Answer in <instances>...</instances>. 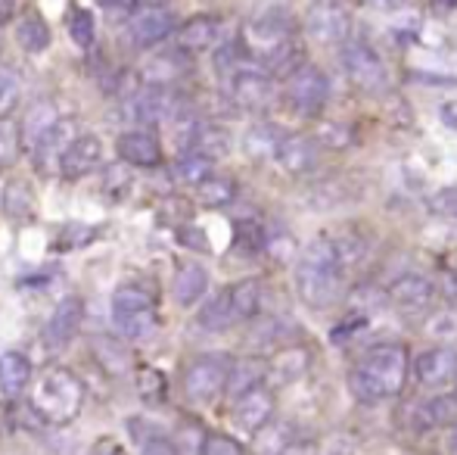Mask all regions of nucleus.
I'll return each mask as SVG.
<instances>
[{
	"instance_id": "1",
	"label": "nucleus",
	"mask_w": 457,
	"mask_h": 455,
	"mask_svg": "<svg viewBox=\"0 0 457 455\" xmlns=\"http://www.w3.org/2000/svg\"><path fill=\"white\" fill-rule=\"evenodd\" d=\"M295 291L312 309H330L343 299L345 265L333 237H314L295 262Z\"/></svg>"
},
{
	"instance_id": "2",
	"label": "nucleus",
	"mask_w": 457,
	"mask_h": 455,
	"mask_svg": "<svg viewBox=\"0 0 457 455\" xmlns=\"http://www.w3.org/2000/svg\"><path fill=\"white\" fill-rule=\"evenodd\" d=\"M411 371V356L404 343H379L367 350L352 368L349 390L358 402H383L404 390Z\"/></svg>"
},
{
	"instance_id": "3",
	"label": "nucleus",
	"mask_w": 457,
	"mask_h": 455,
	"mask_svg": "<svg viewBox=\"0 0 457 455\" xmlns=\"http://www.w3.org/2000/svg\"><path fill=\"white\" fill-rule=\"evenodd\" d=\"M81 406H85V381L62 365L44 371L31 390V409L44 425L66 427L69 421L79 418Z\"/></svg>"
},
{
	"instance_id": "4",
	"label": "nucleus",
	"mask_w": 457,
	"mask_h": 455,
	"mask_svg": "<svg viewBox=\"0 0 457 455\" xmlns=\"http://www.w3.org/2000/svg\"><path fill=\"white\" fill-rule=\"evenodd\" d=\"M230 368H234V358L224 356V352H205V356H196L184 371L187 400L196 402V406L215 402L221 393H228Z\"/></svg>"
},
{
	"instance_id": "5",
	"label": "nucleus",
	"mask_w": 457,
	"mask_h": 455,
	"mask_svg": "<svg viewBox=\"0 0 457 455\" xmlns=\"http://www.w3.org/2000/svg\"><path fill=\"white\" fill-rule=\"evenodd\" d=\"M283 97L293 106L295 115H314L324 113L327 100H330V79L324 75V69H318L314 63H302L299 69L287 75V85H283Z\"/></svg>"
},
{
	"instance_id": "6",
	"label": "nucleus",
	"mask_w": 457,
	"mask_h": 455,
	"mask_svg": "<svg viewBox=\"0 0 457 455\" xmlns=\"http://www.w3.org/2000/svg\"><path fill=\"white\" fill-rule=\"evenodd\" d=\"M343 69H345V79L364 94H383L389 88V69H386L383 56L370 47L361 38H349L343 44Z\"/></svg>"
},
{
	"instance_id": "7",
	"label": "nucleus",
	"mask_w": 457,
	"mask_h": 455,
	"mask_svg": "<svg viewBox=\"0 0 457 455\" xmlns=\"http://www.w3.org/2000/svg\"><path fill=\"white\" fill-rule=\"evenodd\" d=\"M305 31L314 44H345L352 35V16L339 0H314L305 13Z\"/></svg>"
},
{
	"instance_id": "8",
	"label": "nucleus",
	"mask_w": 457,
	"mask_h": 455,
	"mask_svg": "<svg viewBox=\"0 0 457 455\" xmlns=\"http://www.w3.org/2000/svg\"><path fill=\"white\" fill-rule=\"evenodd\" d=\"M289 41H293V19L287 10H268L246 25V47L259 54L262 63L280 47H287Z\"/></svg>"
},
{
	"instance_id": "9",
	"label": "nucleus",
	"mask_w": 457,
	"mask_h": 455,
	"mask_svg": "<svg viewBox=\"0 0 457 455\" xmlns=\"http://www.w3.org/2000/svg\"><path fill=\"white\" fill-rule=\"evenodd\" d=\"M230 97H234L237 106L249 113H265L268 106L274 104L277 88L268 72H259V69H240L230 79Z\"/></svg>"
},
{
	"instance_id": "10",
	"label": "nucleus",
	"mask_w": 457,
	"mask_h": 455,
	"mask_svg": "<svg viewBox=\"0 0 457 455\" xmlns=\"http://www.w3.org/2000/svg\"><path fill=\"white\" fill-rule=\"evenodd\" d=\"M274 409H277L274 390L265 387V383H259V387H253L249 393H243L234 400V425L246 434H259L271 425Z\"/></svg>"
},
{
	"instance_id": "11",
	"label": "nucleus",
	"mask_w": 457,
	"mask_h": 455,
	"mask_svg": "<svg viewBox=\"0 0 457 455\" xmlns=\"http://www.w3.org/2000/svg\"><path fill=\"white\" fill-rule=\"evenodd\" d=\"M414 377L417 383L429 390L448 387L452 381H457V350L454 346H429L420 356L414 358Z\"/></svg>"
},
{
	"instance_id": "12",
	"label": "nucleus",
	"mask_w": 457,
	"mask_h": 455,
	"mask_svg": "<svg viewBox=\"0 0 457 455\" xmlns=\"http://www.w3.org/2000/svg\"><path fill=\"white\" fill-rule=\"evenodd\" d=\"M392 309H398L402 316H417V312H427L436 299V284L423 274H402L395 284L386 291Z\"/></svg>"
},
{
	"instance_id": "13",
	"label": "nucleus",
	"mask_w": 457,
	"mask_h": 455,
	"mask_svg": "<svg viewBox=\"0 0 457 455\" xmlns=\"http://www.w3.org/2000/svg\"><path fill=\"white\" fill-rule=\"evenodd\" d=\"M175 13L162 4L140 6L131 16V38L137 47H153V44L165 41L169 35H175Z\"/></svg>"
},
{
	"instance_id": "14",
	"label": "nucleus",
	"mask_w": 457,
	"mask_h": 455,
	"mask_svg": "<svg viewBox=\"0 0 457 455\" xmlns=\"http://www.w3.org/2000/svg\"><path fill=\"white\" fill-rule=\"evenodd\" d=\"M81 322H85V303L79 297H66L50 316L47 328H44V343L50 350H62L75 341V334L81 331Z\"/></svg>"
},
{
	"instance_id": "15",
	"label": "nucleus",
	"mask_w": 457,
	"mask_h": 455,
	"mask_svg": "<svg viewBox=\"0 0 457 455\" xmlns=\"http://www.w3.org/2000/svg\"><path fill=\"white\" fill-rule=\"evenodd\" d=\"M320 156V140L312 134H283L280 150H277V163L289 175H305L318 165Z\"/></svg>"
},
{
	"instance_id": "16",
	"label": "nucleus",
	"mask_w": 457,
	"mask_h": 455,
	"mask_svg": "<svg viewBox=\"0 0 457 455\" xmlns=\"http://www.w3.org/2000/svg\"><path fill=\"white\" fill-rule=\"evenodd\" d=\"M100 163H103L100 138H96V134H79V138L72 140V147L66 150V156H62L60 172L69 181H79V178L91 175Z\"/></svg>"
},
{
	"instance_id": "17",
	"label": "nucleus",
	"mask_w": 457,
	"mask_h": 455,
	"mask_svg": "<svg viewBox=\"0 0 457 455\" xmlns=\"http://www.w3.org/2000/svg\"><path fill=\"white\" fill-rule=\"evenodd\" d=\"M190 72V60H187V50H162V54L150 56L146 66L140 69V79L150 88H171L175 81H181Z\"/></svg>"
},
{
	"instance_id": "18",
	"label": "nucleus",
	"mask_w": 457,
	"mask_h": 455,
	"mask_svg": "<svg viewBox=\"0 0 457 455\" xmlns=\"http://www.w3.org/2000/svg\"><path fill=\"white\" fill-rule=\"evenodd\" d=\"M115 153H119L121 163L140 165V169H153V165L162 163V147L153 138L150 131H125L115 140Z\"/></svg>"
},
{
	"instance_id": "19",
	"label": "nucleus",
	"mask_w": 457,
	"mask_h": 455,
	"mask_svg": "<svg viewBox=\"0 0 457 455\" xmlns=\"http://www.w3.org/2000/svg\"><path fill=\"white\" fill-rule=\"evenodd\" d=\"M457 421V393H439L429 400L417 402L411 409V425L414 431H436V427H448Z\"/></svg>"
},
{
	"instance_id": "20",
	"label": "nucleus",
	"mask_w": 457,
	"mask_h": 455,
	"mask_svg": "<svg viewBox=\"0 0 457 455\" xmlns=\"http://www.w3.org/2000/svg\"><path fill=\"white\" fill-rule=\"evenodd\" d=\"M308 365H312V352L305 350V346H280V350L274 352L271 358H268V375L265 381L268 383H293L299 381L302 375L308 371Z\"/></svg>"
},
{
	"instance_id": "21",
	"label": "nucleus",
	"mask_w": 457,
	"mask_h": 455,
	"mask_svg": "<svg viewBox=\"0 0 457 455\" xmlns=\"http://www.w3.org/2000/svg\"><path fill=\"white\" fill-rule=\"evenodd\" d=\"M218 38H221V19L218 16H193L175 31L178 47L187 50V54L212 50L218 44Z\"/></svg>"
},
{
	"instance_id": "22",
	"label": "nucleus",
	"mask_w": 457,
	"mask_h": 455,
	"mask_svg": "<svg viewBox=\"0 0 457 455\" xmlns=\"http://www.w3.org/2000/svg\"><path fill=\"white\" fill-rule=\"evenodd\" d=\"M72 140H75V122L62 119L60 125H56L54 131H50L47 138L31 150L35 153V165L41 172H50L54 165H60L62 156H66V150L72 147Z\"/></svg>"
},
{
	"instance_id": "23",
	"label": "nucleus",
	"mask_w": 457,
	"mask_h": 455,
	"mask_svg": "<svg viewBox=\"0 0 457 455\" xmlns=\"http://www.w3.org/2000/svg\"><path fill=\"white\" fill-rule=\"evenodd\" d=\"M205 291H209V272L196 262H184L175 272V281H171V293H175L178 306L190 309L205 297Z\"/></svg>"
},
{
	"instance_id": "24",
	"label": "nucleus",
	"mask_w": 457,
	"mask_h": 455,
	"mask_svg": "<svg viewBox=\"0 0 457 455\" xmlns=\"http://www.w3.org/2000/svg\"><path fill=\"white\" fill-rule=\"evenodd\" d=\"M60 122H62L60 113H56V106L50 104V100H37V104L25 113V119L19 122V128H22V144L29 147V150H35Z\"/></svg>"
},
{
	"instance_id": "25",
	"label": "nucleus",
	"mask_w": 457,
	"mask_h": 455,
	"mask_svg": "<svg viewBox=\"0 0 457 455\" xmlns=\"http://www.w3.org/2000/svg\"><path fill=\"white\" fill-rule=\"evenodd\" d=\"M228 297L230 306H234L237 322H253L262 309V299H265V287H262L259 278H243L228 287Z\"/></svg>"
},
{
	"instance_id": "26",
	"label": "nucleus",
	"mask_w": 457,
	"mask_h": 455,
	"mask_svg": "<svg viewBox=\"0 0 457 455\" xmlns=\"http://www.w3.org/2000/svg\"><path fill=\"white\" fill-rule=\"evenodd\" d=\"M31 381V358L25 352H4L0 356V390L6 396H19Z\"/></svg>"
},
{
	"instance_id": "27",
	"label": "nucleus",
	"mask_w": 457,
	"mask_h": 455,
	"mask_svg": "<svg viewBox=\"0 0 457 455\" xmlns=\"http://www.w3.org/2000/svg\"><path fill=\"white\" fill-rule=\"evenodd\" d=\"M265 375H268V362H262V358H234V368H230L228 377V393L237 400V396L265 383Z\"/></svg>"
},
{
	"instance_id": "28",
	"label": "nucleus",
	"mask_w": 457,
	"mask_h": 455,
	"mask_svg": "<svg viewBox=\"0 0 457 455\" xmlns=\"http://www.w3.org/2000/svg\"><path fill=\"white\" fill-rule=\"evenodd\" d=\"M16 41L25 54H44L50 47V41H54V35H50V25L37 13H29V16H22L16 22Z\"/></svg>"
},
{
	"instance_id": "29",
	"label": "nucleus",
	"mask_w": 457,
	"mask_h": 455,
	"mask_svg": "<svg viewBox=\"0 0 457 455\" xmlns=\"http://www.w3.org/2000/svg\"><path fill=\"white\" fill-rule=\"evenodd\" d=\"M112 324L121 341H146L159 328L156 309L150 312H112Z\"/></svg>"
},
{
	"instance_id": "30",
	"label": "nucleus",
	"mask_w": 457,
	"mask_h": 455,
	"mask_svg": "<svg viewBox=\"0 0 457 455\" xmlns=\"http://www.w3.org/2000/svg\"><path fill=\"white\" fill-rule=\"evenodd\" d=\"M199 324H203L205 331H215V334L218 331H228V328H234V324H240L234 316V306H230L228 287L199 309Z\"/></svg>"
},
{
	"instance_id": "31",
	"label": "nucleus",
	"mask_w": 457,
	"mask_h": 455,
	"mask_svg": "<svg viewBox=\"0 0 457 455\" xmlns=\"http://www.w3.org/2000/svg\"><path fill=\"white\" fill-rule=\"evenodd\" d=\"M234 197H237V181L234 178H224V175L205 178V181L196 188V200L203 203L205 209L228 206V203H234Z\"/></svg>"
},
{
	"instance_id": "32",
	"label": "nucleus",
	"mask_w": 457,
	"mask_h": 455,
	"mask_svg": "<svg viewBox=\"0 0 457 455\" xmlns=\"http://www.w3.org/2000/svg\"><path fill=\"white\" fill-rule=\"evenodd\" d=\"M94 346V356L109 375H125L128 365H131V352H128L125 343H119L115 337H96L91 343Z\"/></svg>"
},
{
	"instance_id": "33",
	"label": "nucleus",
	"mask_w": 457,
	"mask_h": 455,
	"mask_svg": "<svg viewBox=\"0 0 457 455\" xmlns=\"http://www.w3.org/2000/svg\"><path fill=\"white\" fill-rule=\"evenodd\" d=\"M4 213L12 222H29L35 215V194L25 181H10L4 190Z\"/></svg>"
},
{
	"instance_id": "34",
	"label": "nucleus",
	"mask_w": 457,
	"mask_h": 455,
	"mask_svg": "<svg viewBox=\"0 0 457 455\" xmlns=\"http://www.w3.org/2000/svg\"><path fill=\"white\" fill-rule=\"evenodd\" d=\"M280 134L271 125H255L246 131L243 138V150L253 159H277V150H280Z\"/></svg>"
},
{
	"instance_id": "35",
	"label": "nucleus",
	"mask_w": 457,
	"mask_h": 455,
	"mask_svg": "<svg viewBox=\"0 0 457 455\" xmlns=\"http://www.w3.org/2000/svg\"><path fill=\"white\" fill-rule=\"evenodd\" d=\"M22 128L10 115H0V172L12 169L19 163V153H22Z\"/></svg>"
},
{
	"instance_id": "36",
	"label": "nucleus",
	"mask_w": 457,
	"mask_h": 455,
	"mask_svg": "<svg viewBox=\"0 0 457 455\" xmlns=\"http://www.w3.org/2000/svg\"><path fill=\"white\" fill-rule=\"evenodd\" d=\"M228 150H230V134L224 131V128L199 125V134H196V140H193V153H199V156L215 163V159L228 156Z\"/></svg>"
},
{
	"instance_id": "37",
	"label": "nucleus",
	"mask_w": 457,
	"mask_h": 455,
	"mask_svg": "<svg viewBox=\"0 0 457 455\" xmlns=\"http://www.w3.org/2000/svg\"><path fill=\"white\" fill-rule=\"evenodd\" d=\"M156 309V299L140 284H121L112 293V312H150Z\"/></svg>"
},
{
	"instance_id": "38",
	"label": "nucleus",
	"mask_w": 457,
	"mask_h": 455,
	"mask_svg": "<svg viewBox=\"0 0 457 455\" xmlns=\"http://www.w3.org/2000/svg\"><path fill=\"white\" fill-rule=\"evenodd\" d=\"M175 178L181 184H190V188H199L205 178H212V159L199 156V153H184L175 163Z\"/></svg>"
},
{
	"instance_id": "39",
	"label": "nucleus",
	"mask_w": 457,
	"mask_h": 455,
	"mask_svg": "<svg viewBox=\"0 0 457 455\" xmlns=\"http://www.w3.org/2000/svg\"><path fill=\"white\" fill-rule=\"evenodd\" d=\"M429 341H436L439 346H448L457 341V309H439L427 318L423 324Z\"/></svg>"
},
{
	"instance_id": "40",
	"label": "nucleus",
	"mask_w": 457,
	"mask_h": 455,
	"mask_svg": "<svg viewBox=\"0 0 457 455\" xmlns=\"http://www.w3.org/2000/svg\"><path fill=\"white\" fill-rule=\"evenodd\" d=\"M69 35H72V41L79 44L81 50L94 47V41H96L94 13H91V10H85V6H75V10L69 13Z\"/></svg>"
},
{
	"instance_id": "41",
	"label": "nucleus",
	"mask_w": 457,
	"mask_h": 455,
	"mask_svg": "<svg viewBox=\"0 0 457 455\" xmlns=\"http://www.w3.org/2000/svg\"><path fill=\"white\" fill-rule=\"evenodd\" d=\"M196 455H246V450L228 434H205Z\"/></svg>"
},
{
	"instance_id": "42",
	"label": "nucleus",
	"mask_w": 457,
	"mask_h": 455,
	"mask_svg": "<svg viewBox=\"0 0 457 455\" xmlns=\"http://www.w3.org/2000/svg\"><path fill=\"white\" fill-rule=\"evenodd\" d=\"M137 393L144 396V400H162L165 396V377L162 371L156 368H140L137 371Z\"/></svg>"
},
{
	"instance_id": "43",
	"label": "nucleus",
	"mask_w": 457,
	"mask_h": 455,
	"mask_svg": "<svg viewBox=\"0 0 457 455\" xmlns=\"http://www.w3.org/2000/svg\"><path fill=\"white\" fill-rule=\"evenodd\" d=\"M16 104H19V79L10 69H0V115H10Z\"/></svg>"
},
{
	"instance_id": "44",
	"label": "nucleus",
	"mask_w": 457,
	"mask_h": 455,
	"mask_svg": "<svg viewBox=\"0 0 457 455\" xmlns=\"http://www.w3.org/2000/svg\"><path fill=\"white\" fill-rule=\"evenodd\" d=\"M429 209L439 215H445V219H457V184L454 188H442L433 194V200H429Z\"/></svg>"
},
{
	"instance_id": "45",
	"label": "nucleus",
	"mask_w": 457,
	"mask_h": 455,
	"mask_svg": "<svg viewBox=\"0 0 457 455\" xmlns=\"http://www.w3.org/2000/svg\"><path fill=\"white\" fill-rule=\"evenodd\" d=\"M318 140H320L324 147H333V150H343V147H349V144H352V131H349L345 125H337V122H330V125L320 128Z\"/></svg>"
},
{
	"instance_id": "46",
	"label": "nucleus",
	"mask_w": 457,
	"mask_h": 455,
	"mask_svg": "<svg viewBox=\"0 0 457 455\" xmlns=\"http://www.w3.org/2000/svg\"><path fill=\"white\" fill-rule=\"evenodd\" d=\"M337 240V249H339V259H343L345 268L358 265L364 256V243L358 240V237H333Z\"/></svg>"
},
{
	"instance_id": "47",
	"label": "nucleus",
	"mask_w": 457,
	"mask_h": 455,
	"mask_svg": "<svg viewBox=\"0 0 457 455\" xmlns=\"http://www.w3.org/2000/svg\"><path fill=\"white\" fill-rule=\"evenodd\" d=\"M140 455H178V446L162 434H150L140 440Z\"/></svg>"
},
{
	"instance_id": "48",
	"label": "nucleus",
	"mask_w": 457,
	"mask_h": 455,
	"mask_svg": "<svg viewBox=\"0 0 457 455\" xmlns=\"http://www.w3.org/2000/svg\"><path fill=\"white\" fill-rule=\"evenodd\" d=\"M87 455H128V452H125V446H121L115 437H100L91 446V452H87Z\"/></svg>"
},
{
	"instance_id": "49",
	"label": "nucleus",
	"mask_w": 457,
	"mask_h": 455,
	"mask_svg": "<svg viewBox=\"0 0 457 455\" xmlns=\"http://www.w3.org/2000/svg\"><path fill=\"white\" fill-rule=\"evenodd\" d=\"M181 240L187 243V247H196V249H209V243H205L203 231H196V228H184V231H181Z\"/></svg>"
},
{
	"instance_id": "50",
	"label": "nucleus",
	"mask_w": 457,
	"mask_h": 455,
	"mask_svg": "<svg viewBox=\"0 0 457 455\" xmlns=\"http://www.w3.org/2000/svg\"><path fill=\"white\" fill-rule=\"evenodd\" d=\"M439 115H442V122H445L448 128H454V131H457V100H448V104H442Z\"/></svg>"
},
{
	"instance_id": "51",
	"label": "nucleus",
	"mask_w": 457,
	"mask_h": 455,
	"mask_svg": "<svg viewBox=\"0 0 457 455\" xmlns=\"http://www.w3.org/2000/svg\"><path fill=\"white\" fill-rule=\"evenodd\" d=\"M370 6H377V10H392V6H402V0H367Z\"/></svg>"
},
{
	"instance_id": "52",
	"label": "nucleus",
	"mask_w": 457,
	"mask_h": 455,
	"mask_svg": "<svg viewBox=\"0 0 457 455\" xmlns=\"http://www.w3.org/2000/svg\"><path fill=\"white\" fill-rule=\"evenodd\" d=\"M96 4H112V0H96Z\"/></svg>"
}]
</instances>
